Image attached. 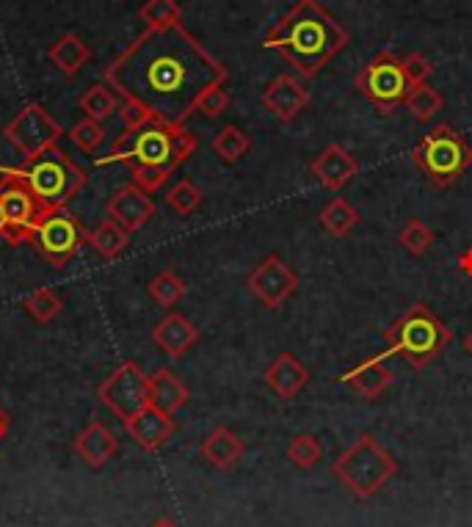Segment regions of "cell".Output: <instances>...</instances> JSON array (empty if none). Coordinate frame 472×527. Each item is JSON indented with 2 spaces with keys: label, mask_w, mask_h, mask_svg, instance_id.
I'll list each match as a JSON object with an SVG mask.
<instances>
[{
  "label": "cell",
  "mask_w": 472,
  "mask_h": 527,
  "mask_svg": "<svg viewBox=\"0 0 472 527\" xmlns=\"http://www.w3.org/2000/svg\"><path fill=\"white\" fill-rule=\"evenodd\" d=\"M227 67L183 23L147 28L103 69L119 100L144 105L152 119L185 125L196 100L216 83H227Z\"/></svg>",
  "instance_id": "cell-1"
},
{
  "label": "cell",
  "mask_w": 472,
  "mask_h": 527,
  "mask_svg": "<svg viewBox=\"0 0 472 527\" xmlns=\"http://www.w3.org/2000/svg\"><path fill=\"white\" fill-rule=\"evenodd\" d=\"M210 147H213V152H216L224 163H238L243 155L252 149V138L246 136L241 127L227 125L221 127L219 133L213 136Z\"/></svg>",
  "instance_id": "cell-28"
},
{
  "label": "cell",
  "mask_w": 472,
  "mask_h": 527,
  "mask_svg": "<svg viewBox=\"0 0 472 527\" xmlns=\"http://www.w3.org/2000/svg\"><path fill=\"white\" fill-rule=\"evenodd\" d=\"M86 243L92 246L94 252L105 257V260H114L119 254L125 252L127 243H130V232L122 230L116 221H103V224H97L92 232H86Z\"/></svg>",
  "instance_id": "cell-25"
},
{
  "label": "cell",
  "mask_w": 472,
  "mask_h": 527,
  "mask_svg": "<svg viewBox=\"0 0 472 527\" xmlns=\"http://www.w3.org/2000/svg\"><path fill=\"white\" fill-rule=\"evenodd\" d=\"M196 152V136L185 125L150 122L139 130H125L111 144V152L100 158V166L127 163V166H150L172 174Z\"/></svg>",
  "instance_id": "cell-3"
},
{
  "label": "cell",
  "mask_w": 472,
  "mask_h": 527,
  "mask_svg": "<svg viewBox=\"0 0 472 527\" xmlns=\"http://www.w3.org/2000/svg\"><path fill=\"white\" fill-rule=\"evenodd\" d=\"M23 310L28 312L36 323H50L53 318L61 315V310H64V301H61V296H58L56 290H50V287H39V290H34L31 296L25 298Z\"/></svg>",
  "instance_id": "cell-30"
},
{
  "label": "cell",
  "mask_w": 472,
  "mask_h": 527,
  "mask_svg": "<svg viewBox=\"0 0 472 527\" xmlns=\"http://www.w3.org/2000/svg\"><path fill=\"white\" fill-rule=\"evenodd\" d=\"M6 434H9V414L0 409V442L6 439Z\"/></svg>",
  "instance_id": "cell-42"
},
{
  "label": "cell",
  "mask_w": 472,
  "mask_h": 527,
  "mask_svg": "<svg viewBox=\"0 0 472 527\" xmlns=\"http://www.w3.org/2000/svg\"><path fill=\"white\" fill-rule=\"evenodd\" d=\"M166 205L172 207L174 213H180V216H191L202 205V188L191 183V180H180V183H174L166 191Z\"/></svg>",
  "instance_id": "cell-34"
},
{
  "label": "cell",
  "mask_w": 472,
  "mask_h": 527,
  "mask_svg": "<svg viewBox=\"0 0 472 527\" xmlns=\"http://www.w3.org/2000/svg\"><path fill=\"white\" fill-rule=\"evenodd\" d=\"M125 431L130 434V439L141 447V450H147V453H155V450H161L169 439H172L174 428V414H166L161 409H155L152 403H147L141 412H136L130 420H125Z\"/></svg>",
  "instance_id": "cell-16"
},
{
  "label": "cell",
  "mask_w": 472,
  "mask_h": 527,
  "mask_svg": "<svg viewBox=\"0 0 472 527\" xmlns=\"http://www.w3.org/2000/svg\"><path fill=\"white\" fill-rule=\"evenodd\" d=\"M346 25L323 9L318 0H296L263 39L265 50H274L296 67L301 78H315L340 50L348 45Z\"/></svg>",
  "instance_id": "cell-2"
},
{
  "label": "cell",
  "mask_w": 472,
  "mask_h": 527,
  "mask_svg": "<svg viewBox=\"0 0 472 527\" xmlns=\"http://www.w3.org/2000/svg\"><path fill=\"white\" fill-rule=\"evenodd\" d=\"M0 174V238L9 246L31 243L36 227L50 210L42 207L34 191L12 169H3Z\"/></svg>",
  "instance_id": "cell-8"
},
{
  "label": "cell",
  "mask_w": 472,
  "mask_h": 527,
  "mask_svg": "<svg viewBox=\"0 0 472 527\" xmlns=\"http://www.w3.org/2000/svg\"><path fill=\"white\" fill-rule=\"evenodd\" d=\"M318 221H321V227L329 232L332 238H346L359 224V210L351 205L348 199H332V202L318 213Z\"/></svg>",
  "instance_id": "cell-26"
},
{
  "label": "cell",
  "mask_w": 472,
  "mask_h": 527,
  "mask_svg": "<svg viewBox=\"0 0 472 527\" xmlns=\"http://www.w3.org/2000/svg\"><path fill=\"white\" fill-rule=\"evenodd\" d=\"M130 177H133V185L141 188L144 194H155L158 188L166 185V180L172 177V174L161 172V169H150V166H130Z\"/></svg>",
  "instance_id": "cell-38"
},
{
  "label": "cell",
  "mask_w": 472,
  "mask_h": 527,
  "mask_svg": "<svg viewBox=\"0 0 472 527\" xmlns=\"http://www.w3.org/2000/svg\"><path fill=\"white\" fill-rule=\"evenodd\" d=\"M398 241H401L403 249L412 254V257H423V254L431 249V243H434V232L428 230L420 218H412L401 230V238H398Z\"/></svg>",
  "instance_id": "cell-35"
},
{
  "label": "cell",
  "mask_w": 472,
  "mask_h": 527,
  "mask_svg": "<svg viewBox=\"0 0 472 527\" xmlns=\"http://www.w3.org/2000/svg\"><path fill=\"white\" fill-rule=\"evenodd\" d=\"M78 105H81V111H83V116H86V119H94V122H105L108 116L119 111L122 100L116 97V92L111 89V86H108V83H94L92 89H86V92L81 94Z\"/></svg>",
  "instance_id": "cell-27"
},
{
  "label": "cell",
  "mask_w": 472,
  "mask_h": 527,
  "mask_svg": "<svg viewBox=\"0 0 472 527\" xmlns=\"http://www.w3.org/2000/svg\"><path fill=\"white\" fill-rule=\"evenodd\" d=\"M442 94L434 89V86H428V83H420V86H412L409 94H406V108L412 111L417 122H428V119H434V116L442 111Z\"/></svg>",
  "instance_id": "cell-29"
},
{
  "label": "cell",
  "mask_w": 472,
  "mask_h": 527,
  "mask_svg": "<svg viewBox=\"0 0 472 527\" xmlns=\"http://www.w3.org/2000/svg\"><path fill=\"white\" fill-rule=\"evenodd\" d=\"M290 464H296L299 470H312L323 456V447L318 442V436L312 434H299L293 436L288 442V450H285Z\"/></svg>",
  "instance_id": "cell-32"
},
{
  "label": "cell",
  "mask_w": 472,
  "mask_h": 527,
  "mask_svg": "<svg viewBox=\"0 0 472 527\" xmlns=\"http://www.w3.org/2000/svg\"><path fill=\"white\" fill-rule=\"evenodd\" d=\"M3 136L23 155L25 161V158H34L39 152L56 147L58 138L64 136V130L53 116L47 114L45 105L28 103L9 125L3 127Z\"/></svg>",
  "instance_id": "cell-12"
},
{
  "label": "cell",
  "mask_w": 472,
  "mask_h": 527,
  "mask_svg": "<svg viewBox=\"0 0 472 527\" xmlns=\"http://www.w3.org/2000/svg\"><path fill=\"white\" fill-rule=\"evenodd\" d=\"M97 398L108 412L116 414L125 423L150 403V376L136 362L127 359L100 384Z\"/></svg>",
  "instance_id": "cell-11"
},
{
  "label": "cell",
  "mask_w": 472,
  "mask_h": 527,
  "mask_svg": "<svg viewBox=\"0 0 472 527\" xmlns=\"http://www.w3.org/2000/svg\"><path fill=\"white\" fill-rule=\"evenodd\" d=\"M116 450H119V442H116V436L111 434V428L103 423H89L83 428L81 434L75 436V453H78V459L86 464V467H92V470H100L108 464V459H114Z\"/></svg>",
  "instance_id": "cell-21"
},
{
  "label": "cell",
  "mask_w": 472,
  "mask_h": 527,
  "mask_svg": "<svg viewBox=\"0 0 472 527\" xmlns=\"http://www.w3.org/2000/svg\"><path fill=\"white\" fill-rule=\"evenodd\" d=\"M152 340H155V345L161 348L163 354L172 356V359H180V356L188 354L196 345L199 329H196L194 323L188 321L185 315H180V312H169V315L155 326Z\"/></svg>",
  "instance_id": "cell-20"
},
{
  "label": "cell",
  "mask_w": 472,
  "mask_h": 527,
  "mask_svg": "<svg viewBox=\"0 0 472 527\" xmlns=\"http://www.w3.org/2000/svg\"><path fill=\"white\" fill-rule=\"evenodd\" d=\"M384 359H387L384 354L365 359L362 365L351 367L346 376H340V381L346 384L348 390L362 395L365 401H376V398H381L395 384V373L384 365Z\"/></svg>",
  "instance_id": "cell-19"
},
{
  "label": "cell",
  "mask_w": 472,
  "mask_h": 527,
  "mask_svg": "<svg viewBox=\"0 0 472 527\" xmlns=\"http://www.w3.org/2000/svg\"><path fill=\"white\" fill-rule=\"evenodd\" d=\"M412 163L434 188H450L472 166V147L459 130L437 125L415 144Z\"/></svg>",
  "instance_id": "cell-7"
},
{
  "label": "cell",
  "mask_w": 472,
  "mask_h": 527,
  "mask_svg": "<svg viewBox=\"0 0 472 527\" xmlns=\"http://www.w3.org/2000/svg\"><path fill=\"white\" fill-rule=\"evenodd\" d=\"M152 527H177V525H174L172 519H158V522H155Z\"/></svg>",
  "instance_id": "cell-44"
},
{
  "label": "cell",
  "mask_w": 472,
  "mask_h": 527,
  "mask_svg": "<svg viewBox=\"0 0 472 527\" xmlns=\"http://www.w3.org/2000/svg\"><path fill=\"white\" fill-rule=\"evenodd\" d=\"M150 403L161 412L177 414L188 403V387L169 367H161L150 376Z\"/></svg>",
  "instance_id": "cell-23"
},
{
  "label": "cell",
  "mask_w": 472,
  "mask_h": 527,
  "mask_svg": "<svg viewBox=\"0 0 472 527\" xmlns=\"http://www.w3.org/2000/svg\"><path fill=\"white\" fill-rule=\"evenodd\" d=\"M384 340H387L384 356H398L409 367L423 370L448 348L453 332L439 321L437 312L428 310V304L417 301L406 307L401 318L384 332Z\"/></svg>",
  "instance_id": "cell-4"
},
{
  "label": "cell",
  "mask_w": 472,
  "mask_h": 527,
  "mask_svg": "<svg viewBox=\"0 0 472 527\" xmlns=\"http://www.w3.org/2000/svg\"><path fill=\"white\" fill-rule=\"evenodd\" d=\"M83 241H86V230L81 227V221L72 216L67 207H61V210H50L42 218V224L36 227L34 238H31V246L47 265L64 268L81 252Z\"/></svg>",
  "instance_id": "cell-10"
},
{
  "label": "cell",
  "mask_w": 472,
  "mask_h": 527,
  "mask_svg": "<svg viewBox=\"0 0 472 527\" xmlns=\"http://www.w3.org/2000/svg\"><path fill=\"white\" fill-rule=\"evenodd\" d=\"M459 268L464 271V276H470V279H472V249H467V252L461 254V257H459Z\"/></svg>",
  "instance_id": "cell-41"
},
{
  "label": "cell",
  "mask_w": 472,
  "mask_h": 527,
  "mask_svg": "<svg viewBox=\"0 0 472 527\" xmlns=\"http://www.w3.org/2000/svg\"><path fill=\"white\" fill-rule=\"evenodd\" d=\"M70 141L81 149V152H97L105 141L103 122H94V119H86V116H83L78 125H72Z\"/></svg>",
  "instance_id": "cell-36"
},
{
  "label": "cell",
  "mask_w": 472,
  "mask_h": 527,
  "mask_svg": "<svg viewBox=\"0 0 472 527\" xmlns=\"http://www.w3.org/2000/svg\"><path fill=\"white\" fill-rule=\"evenodd\" d=\"M401 64H403V75H406L409 86H420V83H428L431 72H434L431 61H428L423 53H409L406 58H401Z\"/></svg>",
  "instance_id": "cell-39"
},
{
  "label": "cell",
  "mask_w": 472,
  "mask_h": 527,
  "mask_svg": "<svg viewBox=\"0 0 472 527\" xmlns=\"http://www.w3.org/2000/svg\"><path fill=\"white\" fill-rule=\"evenodd\" d=\"M354 89H357L365 100H368L379 114H392L398 105L406 103L409 94V81L403 75L401 58L392 50H381L370 58L365 67L359 69L354 78Z\"/></svg>",
  "instance_id": "cell-9"
},
{
  "label": "cell",
  "mask_w": 472,
  "mask_h": 527,
  "mask_svg": "<svg viewBox=\"0 0 472 527\" xmlns=\"http://www.w3.org/2000/svg\"><path fill=\"white\" fill-rule=\"evenodd\" d=\"M227 108H230V92H227L224 83H216V86H210L208 92L196 100L194 114L205 116V119H219Z\"/></svg>",
  "instance_id": "cell-37"
},
{
  "label": "cell",
  "mask_w": 472,
  "mask_h": 527,
  "mask_svg": "<svg viewBox=\"0 0 472 527\" xmlns=\"http://www.w3.org/2000/svg\"><path fill=\"white\" fill-rule=\"evenodd\" d=\"M332 475L359 500H370L398 475V461L373 434L357 436V442L332 461Z\"/></svg>",
  "instance_id": "cell-6"
},
{
  "label": "cell",
  "mask_w": 472,
  "mask_h": 527,
  "mask_svg": "<svg viewBox=\"0 0 472 527\" xmlns=\"http://www.w3.org/2000/svg\"><path fill=\"white\" fill-rule=\"evenodd\" d=\"M310 174L326 191H340L359 174V161L346 147L329 144L310 161Z\"/></svg>",
  "instance_id": "cell-15"
},
{
  "label": "cell",
  "mask_w": 472,
  "mask_h": 527,
  "mask_svg": "<svg viewBox=\"0 0 472 527\" xmlns=\"http://www.w3.org/2000/svg\"><path fill=\"white\" fill-rule=\"evenodd\" d=\"M464 351L472 356V332H467V337H464Z\"/></svg>",
  "instance_id": "cell-43"
},
{
  "label": "cell",
  "mask_w": 472,
  "mask_h": 527,
  "mask_svg": "<svg viewBox=\"0 0 472 527\" xmlns=\"http://www.w3.org/2000/svg\"><path fill=\"white\" fill-rule=\"evenodd\" d=\"M116 114L122 116V122H125V130H139V127L155 122L150 111H147L144 105L133 103V100H122V105H119V111H116Z\"/></svg>",
  "instance_id": "cell-40"
},
{
  "label": "cell",
  "mask_w": 472,
  "mask_h": 527,
  "mask_svg": "<svg viewBox=\"0 0 472 527\" xmlns=\"http://www.w3.org/2000/svg\"><path fill=\"white\" fill-rule=\"evenodd\" d=\"M246 285L252 290V296L268 307V310H279L285 301H288L296 287H299V276L290 268L279 254H268L265 260H260V265L254 268Z\"/></svg>",
  "instance_id": "cell-13"
},
{
  "label": "cell",
  "mask_w": 472,
  "mask_h": 527,
  "mask_svg": "<svg viewBox=\"0 0 472 527\" xmlns=\"http://www.w3.org/2000/svg\"><path fill=\"white\" fill-rule=\"evenodd\" d=\"M12 172L34 191L45 210L67 207V202L81 194L89 180L81 166L58 147L45 149L34 158H25L23 166H17Z\"/></svg>",
  "instance_id": "cell-5"
},
{
  "label": "cell",
  "mask_w": 472,
  "mask_h": 527,
  "mask_svg": "<svg viewBox=\"0 0 472 527\" xmlns=\"http://www.w3.org/2000/svg\"><path fill=\"white\" fill-rule=\"evenodd\" d=\"M108 218L116 221L122 230H127L130 235L133 232L144 230L147 224L155 216V202H152L150 194H144L141 188L136 185H122V188H116L114 196L108 199Z\"/></svg>",
  "instance_id": "cell-14"
},
{
  "label": "cell",
  "mask_w": 472,
  "mask_h": 527,
  "mask_svg": "<svg viewBox=\"0 0 472 527\" xmlns=\"http://www.w3.org/2000/svg\"><path fill=\"white\" fill-rule=\"evenodd\" d=\"M260 100H263L265 111H271L279 122H293L310 105V92L293 75H277L265 86Z\"/></svg>",
  "instance_id": "cell-17"
},
{
  "label": "cell",
  "mask_w": 472,
  "mask_h": 527,
  "mask_svg": "<svg viewBox=\"0 0 472 527\" xmlns=\"http://www.w3.org/2000/svg\"><path fill=\"white\" fill-rule=\"evenodd\" d=\"M243 442L241 436L232 434L230 428H213L205 439H202V445H199V453H202V459L213 464L216 470H232L238 461L243 459Z\"/></svg>",
  "instance_id": "cell-22"
},
{
  "label": "cell",
  "mask_w": 472,
  "mask_h": 527,
  "mask_svg": "<svg viewBox=\"0 0 472 527\" xmlns=\"http://www.w3.org/2000/svg\"><path fill=\"white\" fill-rule=\"evenodd\" d=\"M310 367L299 362L293 354H279L271 365L265 367V387L277 395L279 401H293L307 384H310Z\"/></svg>",
  "instance_id": "cell-18"
},
{
  "label": "cell",
  "mask_w": 472,
  "mask_h": 527,
  "mask_svg": "<svg viewBox=\"0 0 472 527\" xmlns=\"http://www.w3.org/2000/svg\"><path fill=\"white\" fill-rule=\"evenodd\" d=\"M150 296L161 304V307H166V310H172L174 304H180L185 296V282L180 279V276L174 274V271H161V274L155 276L150 282Z\"/></svg>",
  "instance_id": "cell-33"
},
{
  "label": "cell",
  "mask_w": 472,
  "mask_h": 527,
  "mask_svg": "<svg viewBox=\"0 0 472 527\" xmlns=\"http://www.w3.org/2000/svg\"><path fill=\"white\" fill-rule=\"evenodd\" d=\"M139 17L147 23V28H169L183 23V9L177 0H144Z\"/></svg>",
  "instance_id": "cell-31"
},
{
  "label": "cell",
  "mask_w": 472,
  "mask_h": 527,
  "mask_svg": "<svg viewBox=\"0 0 472 527\" xmlns=\"http://www.w3.org/2000/svg\"><path fill=\"white\" fill-rule=\"evenodd\" d=\"M47 58L53 61V67L58 72H64L67 78H75L92 61V50H89V45L78 34H64L50 45Z\"/></svg>",
  "instance_id": "cell-24"
}]
</instances>
